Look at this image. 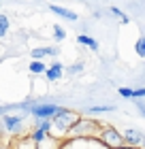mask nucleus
Masks as SVG:
<instances>
[{
	"mask_svg": "<svg viewBox=\"0 0 145 149\" xmlns=\"http://www.w3.org/2000/svg\"><path fill=\"white\" fill-rule=\"evenodd\" d=\"M100 141H102L109 149H122L126 139H124V134H120L117 130H113V128H105L102 134H100Z\"/></svg>",
	"mask_w": 145,
	"mask_h": 149,
	"instance_id": "obj_1",
	"label": "nucleus"
},
{
	"mask_svg": "<svg viewBox=\"0 0 145 149\" xmlns=\"http://www.w3.org/2000/svg\"><path fill=\"white\" fill-rule=\"evenodd\" d=\"M75 121H77V115L71 113V111H66V109H60L56 115H53V126H56V130H58V128L71 130V128L75 126Z\"/></svg>",
	"mask_w": 145,
	"mask_h": 149,
	"instance_id": "obj_2",
	"label": "nucleus"
},
{
	"mask_svg": "<svg viewBox=\"0 0 145 149\" xmlns=\"http://www.w3.org/2000/svg\"><path fill=\"white\" fill-rule=\"evenodd\" d=\"M60 111V107H56V104H41V107H32V113L36 115V117H41V119H47V117H53Z\"/></svg>",
	"mask_w": 145,
	"mask_h": 149,
	"instance_id": "obj_3",
	"label": "nucleus"
},
{
	"mask_svg": "<svg viewBox=\"0 0 145 149\" xmlns=\"http://www.w3.org/2000/svg\"><path fill=\"white\" fill-rule=\"evenodd\" d=\"M49 11L56 13V15H60V17H64V19H71V22L77 19V13L68 11V9H64V6H58V4H49Z\"/></svg>",
	"mask_w": 145,
	"mask_h": 149,
	"instance_id": "obj_4",
	"label": "nucleus"
},
{
	"mask_svg": "<svg viewBox=\"0 0 145 149\" xmlns=\"http://www.w3.org/2000/svg\"><path fill=\"white\" fill-rule=\"evenodd\" d=\"M124 139H126V143H132V145L145 143L143 132H139V130H126V132H124Z\"/></svg>",
	"mask_w": 145,
	"mask_h": 149,
	"instance_id": "obj_5",
	"label": "nucleus"
},
{
	"mask_svg": "<svg viewBox=\"0 0 145 149\" xmlns=\"http://www.w3.org/2000/svg\"><path fill=\"white\" fill-rule=\"evenodd\" d=\"M30 56H32L34 60H43V58H47V56H56V49H53V47H41V49H34Z\"/></svg>",
	"mask_w": 145,
	"mask_h": 149,
	"instance_id": "obj_6",
	"label": "nucleus"
},
{
	"mask_svg": "<svg viewBox=\"0 0 145 149\" xmlns=\"http://www.w3.org/2000/svg\"><path fill=\"white\" fill-rule=\"evenodd\" d=\"M62 64H53V66H49V68L45 70V77L49 79V81H56V79H60L62 77Z\"/></svg>",
	"mask_w": 145,
	"mask_h": 149,
	"instance_id": "obj_7",
	"label": "nucleus"
},
{
	"mask_svg": "<svg viewBox=\"0 0 145 149\" xmlns=\"http://www.w3.org/2000/svg\"><path fill=\"white\" fill-rule=\"evenodd\" d=\"M77 43H81V45H85V47H90L92 51H96L98 49V43L92 38V36H88V34H79L77 36Z\"/></svg>",
	"mask_w": 145,
	"mask_h": 149,
	"instance_id": "obj_8",
	"label": "nucleus"
},
{
	"mask_svg": "<svg viewBox=\"0 0 145 149\" xmlns=\"http://www.w3.org/2000/svg\"><path fill=\"white\" fill-rule=\"evenodd\" d=\"M19 124H22V117H17V115H6L4 117V128L6 130H15Z\"/></svg>",
	"mask_w": 145,
	"mask_h": 149,
	"instance_id": "obj_9",
	"label": "nucleus"
},
{
	"mask_svg": "<svg viewBox=\"0 0 145 149\" xmlns=\"http://www.w3.org/2000/svg\"><path fill=\"white\" fill-rule=\"evenodd\" d=\"M47 70V66L41 62V60H34V62L30 64V72H34V74H41V72H45Z\"/></svg>",
	"mask_w": 145,
	"mask_h": 149,
	"instance_id": "obj_10",
	"label": "nucleus"
},
{
	"mask_svg": "<svg viewBox=\"0 0 145 149\" xmlns=\"http://www.w3.org/2000/svg\"><path fill=\"white\" fill-rule=\"evenodd\" d=\"M111 13H113L115 17H120V19H122L124 24H128V15H126V13H124V11H120V9H117V6H111Z\"/></svg>",
	"mask_w": 145,
	"mask_h": 149,
	"instance_id": "obj_11",
	"label": "nucleus"
},
{
	"mask_svg": "<svg viewBox=\"0 0 145 149\" xmlns=\"http://www.w3.org/2000/svg\"><path fill=\"white\" fill-rule=\"evenodd\" d=\"M53 36H56L58 40H64V38H66V32H64V28H60V26L56 24V26H53Z\"/></svg>",
	"mask_w": 145,
	"mask_h": 149,
	"instance_id": "obj_12",
	"label": "nucleus"
},
{
	"mask_svg": "<svg viewBox=\"0 0 145 149\" xmlns=\"http://www.w3.org/2000/svg\"><path fill=\"white\" fill-rule=\"evenodd\" d=\"M134 49H137V53H139L141 58H145V38H139V40H137Z\"/></svg>",
	"mask_w": 145,
	"mask_h": 149,
	"instance_id": "obj_13",
	"label": "nucleus"
},
{
	"mask_svg": "<svg viewBox=\"0 0 145 149\" xmlns=\"http://www.w3.org/2000/svg\"><path fill=\"white\" fill-rule=\"evenodd\" d=\"M45 132H47V130H43V128H39V130L34 132L32 141H34V143H43V141H45Z\"/></svg>",
	"mask_w": 145,
	"mask_h": 149,
	"instance_id": "obj_14",
	"label": "nucleus"
},
{
	"mask_svg": "<svg viewBox=\"0 0 145 149\" xmlns=\"http://www.w3.org/2000/svg\"><path fill=\"white\" fill-rule=\"evenodd\" d=\"M120 96H124V98H134V90H130V87H120Z\"/></svg>",
	"mask_w": 145,
	"mask_h": 149,
	"instance_id": "obj_15",
	"label": "nucleus"
},
{
	"mask_svg": "<svg viewBox=\"0 0 145 149\" xmlns=\"http://www.w3.org/2000/svg\"><path fill=\"white\" fill-rule=\"evenodd\" d=\"M113 109H115V107L109 104V107H92L90 111H92V113H107V111H113Z\"/></svg>",
	"mask_w": 145,
	"mask_h": 149,
	"instance_id": "obj_16",
	"label": "nucleus"
},
{
	"mask_svg": "<svg viewBox=\"0 0 145 149\" xmlns=\"http://www.w3.org/2000/svg\"><path fill=\"white\" fill-rule=\"evenodd\" d=\"M0 26H4V28H9V19H6V15H0Z\"/></svg>",
	"mask_w": 145,
	"mask_h": 149,
	"instance_id": "obj_17",
	"label": "nucleus"
},
{
	"mask_svg": "<svg viewBox=\"0 0 145 149\" xmlns=\"http://www.w3.org/2000/svg\"><path fill=\"white\" fill-rule=\"evenodd\" d=\"M77 70H81V64H77V66H71V68H68V72H71V74H75Z\"/></svg>",
	"mask_w": 145,
	"mask_h": 149,
	"instance_id": "obj_18",
	"label": "nucleus"
},
{
	"mask_svg": "<svg viewBox=\"0 0 145 149\" xmlns=\"http://www.w3.org/2000/svg\"><path fill=\"white\" fill-rule=\"evenodd\" d=\"M145 96V90H134V98H143Z\"/></svg>",
	"mask_w": 145,
	"mask_h": 149,
	"instance_id": "obj_19",
	"label": "nucleus"
},
{
	"mask_svg": "<svg viewBox=\"0 0 145 149\" xmlns=\"http://www.w3.org/2000/svg\"><path fill=\"white\" fill-rule=\"evenodd\" d=\"M137 107H139V111L145 115V104H143V102H137Z\"/></svg>",
	"mask_w": 145,
	"mask_h": 149,
	"instance_id": "obj_20",
	"label": "nucleus"
},
{
	"mask_svg": "<svg viewBox=\"0 0 145 149\" xmlns=\"http://www.w3.org/2000/svg\"><path fill=\"white\" fill-rule=\"evenodd\" d=\"M4 34H6V28H4V26H0V38H2Z\"/></svg>",
	"mask_w": 145,
	"mask_h": 149,
	"instance_id": "obj_21",
	"label": "nucleus"
}]
</instances>
